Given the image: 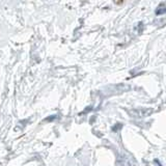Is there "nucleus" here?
Segmentation results:
<instances>
[{"label":"nucleus","instance_id":"nucleus-1","mask_svg":"<svg viewBox=\"0 0 166 166\" xmlns=\"http://www.w3.org/2000/svg\"><path fill=\"white\" fill-rule=\"evenodd\" d=\"M166 13V6H165V4L164 3H161L160 5L157 7V10H156V15H158V16H161V15H164Z\"/></svg>","mask_w":166,"mask_h":166}]
</instances>
